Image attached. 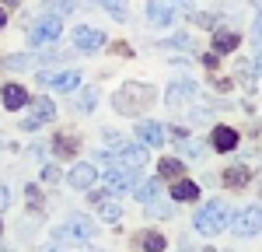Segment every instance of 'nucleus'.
Returning <instances> with one entry per match:
<instances>
[{"instance_id":"37998d69","label":"nucleus","mask_w":262,"mask_h":252,"mask_svg":"<svg viewBox=\"0 0 262 252\" xmlns=\"http://www.w3.org/2000/svg\"><path fill=\"white\" fill-rule=\"evenodd\" d=\"M0 144H4V140H0Z\"/></svg>"},{"instance_id":"f257e3e1","label":"nucleus","mask_w":262,"mask_h":252,"mask_svg":"<svg viewBox=\"0 0 262 252\" xmlns=\"http://www.w3.org/2000/svg\"><path fill=\"white\" fill-rule=\"evenodd\" d=\"M154 98H158V91L150 84H122L119 91L112 95V109L119 116H140Z\"/></svg>"},{"instance_id":"9d476101","label":"nucleus","mask_w":262,"mask_h":252,"mask_svg":"<svg viewBox=\"0 0 262 252\" xmlns=\"http://www.w3.org/2000/svg\"><path fill=\"white\" fill-rule=\"evenodd\" d=\"M95 179H98V172H95V165H88V161H81V165L70 168V175H67V182L74 189H91L95 186Z\"/></svg>"},{"instance_id":"9b49d317","label":"nucleus","mask_w":262,"mask_h":252,"mask_svg":"<svg viewBox=\"0 0 262 252\" xmlns=\"http://www.w3.org/2000/svg\"><path fill=\"white\" fill-rule=\"evenodd\" d=\"M137 140H140L143 147L164 144V126H161V123H150V119H143V123H137Z\"/></svg>"},{"instance_id":"1a4fd4ad","label":"nucleus","mask_w":262,"mask_h":252,"mask_svg":"<svg viewBox=\"0 0 262 252\" xmlns=\"http://www.w3.org/2000/svg\"><path fill=\"white\" fill-rule=\"evenodd\" d=\"M39 84H46V88H56V91H74V88L81 84V74H77V70H63V74L39 70Z\"/></svg>"},{"instance_id":"ea45409f","label":"nucleus","mask_w":262,"mask_h":252,"mask_svg":"<svg viewBox=\"0 0 262 252\" xmlns=\"http://www.w3.org/2000/svg\"><path fill=\"white\" fill-rule=\"evenodd\" d=\"M7 4H18V0H7Z\"/></svg>"},{"instance_id":"5701e85b","label":"nucleus","mask_w":262,"mask_h":252,"mask_svg":"<svg viewBox=\"0 0 262 252\" xmlns=\"http://www.w3.org/2000/svg\"><path fill=\"white\" fill-rule=\"evenodd\" d=\"M53 151H56L60 158H70V154L77 151V144H74V137H70V133H63V137H56V140H53Z\"/></svg>"},{"instance_id":"39448f33","label":"nucleus","mask_w":262,"mask_h":252,"mask_svg":"<svg viewBox=\"0 0 262 252\" xmlns=\"http://www.w3.org/2000/svg\"><path fill=\"white\" fill-rule=\"evenodd\" d=\"M63 32L60 18H53V14H46V18H39L25 35H28V46H49V42H56Z\"/></svg>"},{"instance_id":"c9c22d12","label":"nucleus","mask_w":262,"mask_h":252,"mask_svg":"<svg viewBox=\"0 0 262 252\" xmlns=\"http://www.w3.org/2000/svg\"><path fill=\"white\" fill-rule=\"evenodd\" d=\"M168 4H179L182 11H189V7H192V0H168Z\"/></svg>"},{"instance_id":"7ed1b4c3","label":"nucleus","mask_w":262,"mask_h":252,"mask_svg":"<svg viewBox=\"0 0 262 252\" xmlns=\"http://www.w3.org/2000/svg\"><path fill=\"white\" fill-rule=\"evenodd\" d=\"M56 119V105H53V98H32L28 102V116L21 119V130H39V126L53 123Z\"/></svg>"},{"instance_id":"58836bf2","label":"nucleus","mask_w":262,"mask_h":252,"mask_svg":"<svg viewBox=\"0 0 262 252\" xmlns=\"http://www.w3.org/2000/svg\"><path fill=\"white\" fill-rule=\"evenodd\" d=\"M46 252H67V249H60V245H49V249H46Z\"/></svg>"},{"instance_id":"7c9ffc66","label":"nucleus","mask_w":262,"mask_h":252,"mask_svg":"<svg viewBox=\"0 0 262 252\" xmlns=\"http://www.w3.org/2000/svg\"><path fill=\"white\" fill-rule=\"evenodd\" d=\"M25 196H28V203H32V207H42V193H39V186H28V189H25Z\"/></svg>"},{"instance_id":"4c0bfd02","label":"nucleus","mask_w":262,"mask_h":252,"mask_svg":"<svg viewBox=\"0 0 262 252\" xmlns=\"http://www.w3.org/2000/svg\"><path fill=\"white\" fill-rule=\"evenodd\" d=\"M4 25H7V11L0 7V28H4Z\"/></svg>"},{"instance_id":"4be33fe9","label":"nucleus","mask_w":262,"mask_h":252,"mask_svg":"<svg viewBox=\"0 0 262 252\" xmlns=\"http://www.w3.org/2000/svg\"><path fill=\"white\" fill-rule=\"evenodd\" d=\"M74 0H49L46 4V14H53V18H63V14H74Z\"/></svg>"},{"instance_id":"a19ab883","label":"nucleus","mask_w":262,"mask_h":252,"mask_svg":"<svg viewBox=\"0 0 262 252\" xmlns=\"http://www.w3.org/2000/svg\"><path fill=\"white\" fill-rule=\"evenodd\" d=\"M0 235H4V224H0Z\"/></svg>"},{"instance_id":"20e7f679","label":"nucleus","mask_w":262,"mask_h":252,"mask_svg":"<svg viewBox=\"0 0 262 252\" xmlns=\"http://www.w3.org/2000/svg\"><path fill=\"white\" fill-rule=\"evenodd\" d=\"M53 238L56 242H91L95 238V228H91V221L88 217H70L67 224H60V228H53Z\"/></svg>"},{"instance_id":"b1692460","label":"nucleus","mask_w":262,"mask_h":252,"mask_svg":"<svg viewBox=\"0 0 262 252\" xmlns=\"http://www.w3.org/2000/svg\"><path fill=\"white\" fill-rule=\"evenodd\" d=\"M35 63V56H25V53H14V56H4V67L7 70H28Z\"/></svg>"},{"instance_id":"412c9836","label":"nucleus","mask_w":262,"mask_h":252,"mask_svg":"<svg viewBox=\"0 0 262 252\" xmlns=\"http://www.w3.org/2000/svg\"><path fill=\"white\" fill-rule=\"evenodd\" d=\"M168 249V242H164L161 231H147L143 235V252H164Z\"/></svg>"},{"instance_id":"e433bc0d","label":"nucleus","mask_w":262,"mask_h":252,"mask_svg":"<svg viewBox=\"0 0 262 252\" xmlns=\"http://www.w3.org/2000/svg\"><path fill=\"white\" fill-rule=\"evenodd\" d=\"M255 74H262V46H259V53H255Z\"/></svg>"},{"instance_id":"2f4dec72","label":"nucleus","mask_w":262,"mask_h":252,"mask_svg":"<svg viewBox=\"0 0 262 252\" xmlns=\"http://www.w3.org/2000/svg\"><path fill=\"white\" fill-rule=\"evenodd\" d=\"M252 39H255V42L262 46V14L255 18V25H252Z\"/></svg>"},{"instance_id":"f03ea898","label":"nucleus","mask_w":262,"mask_h":252,"mask_svg":"<svg viewBox=\"0 0 262 252\" xmlns=\"http://www.w3.org/2000/svg\"><path fill=\"white\" fill-rule=\"evenodd\" d=\"M227 224H231V210H227V203H221V200H206V203L196 210V221H192V228L200 231V235H221Z\"/></svg>"},{"instance_id":"dca6fc26","label":"nucleus","mask_w":262,"mask_h":252,"mask_svg":"<svg viewBox=\"0 0 262 252\" xmlns=\"http://www.w3.org/2000/svg\"><path fill=\"white\" fill-rule=\"evenodd\" d=\"M248 179H252V172H248L245 165L224 168V175H221V182H224V186H231V189H242V186H248Z\"/></svg>"},{"instance_id":"473e14b6","label":"nucleus","mask_w":262,"mask_h":252,"mask_svg":"<svg viewBox=\"0 0 262 252\" xmlns=\"http://www.w3.org/2000/svg\"><path fill=\"white\" fill-rule=\"evenodd\" d=\"M168 46H192L189 35H175V39H168Z\"/></svg>"},{"instance_id":"a878e982","label":"nucleus","mask_w":262,"mask_h":252,"mask_svg":"<svg viewBox=\"0 0 262 252\" xmlns=\"http://www.w3.org/2000/svg\"><path fill=\"white\" fill-rule=\"evenodd\" d=\"M143 207H147V214H150V217H171V203H161V196H154V200H150V203H143Z\"/></svg>"},{"instance_id":"a211bd4d","label":"nucleus","mask_w":262,"mask_h":252,"mask_svg":"<svg viewBox=\"0 0 262 252\" xmlns=\"http://www.w3.org/2000/svg\"><path fill=\"white\" fill-rule=\"evenodd\" d=\"M185 98H196V84L179 81V84L168 88V105H179V102H185Z\"/></svg>"},{"instance_id":"c85d7f7f","label":"nucleus","mask_w":262,"mask_h":252,"mask_svg":"<svg viewBox=\"0 0 262 252\" xmlns=\"http://www.w3.org/2000/svg\"><path fill=\"white\" fill-rule=\"evenodd\" d=\"M77 109H81V112H91V109H95V91H84L81 98H77Z\"/></svg>"},{"instance_id":"aec40b11","label":"nucleus","mask_w":262,"mask_h":252,"mask_svg":"<svg viewBox=\"0 0 262 252\" xmlns=\"http://www.w3.org/2000/svg\"><path fill=\"white\" fill-rule=\"evenodd\" d=\"M158 172H161V179H182V161L179 158H161V165H158Z\"/></svg>"},{"instance_id":"f3484780","label":"nucleus","mask_w":262,"mask_h":252,"mask_svg":"<svg viewBox=\"0 0 262 252\" xmlns=\"http://www.w3.org/2000/svg\"><path fill=\"white\" fill-rule=\"evenodd\" d=\"M238 42H242V35H238V32H217V35H213V53H234V49H238Z\"/></svg>"},{"instance_id":"6ab92c4d","label":"nucleus","mask_w":262,"mask_h":252,"mask_svg":"<svg viewBox=\"0 0 262 252\" xmlns=\"http://www.w3.org/2000/svg\"><path fill=\"white\" fill-rule=\"evenodd\" d=\"M133 193H137V200H140V203H150L154 196H161V179H147V182H137V186H133Z\"/></svg>"},{"instance_id":"79ce46f5","label":"nucleus","mask_w":262,"mask_h":252,"mask_svg":"<svg viewBox=\"0 0 262 252\" xmlns=\"http://www.w3.org/2000/svg\"><path fill=\"white\" fill-rule=\"evenodd\" d=\"M206 252H217V249H206Z\"/></svg>"},{"instance_id":"2eb2a0df","label":"nucleus","mask_w":262,"mask_h":252,"mask_svg":"<svg viewBox=\"0 0 262 252\" xmlns=\"http://www.w3.org/2000/svg\"><path fill=\"white\" fill-rule=\"evenodd\" d=\"M171 200H179V203H192V200H200V186L189 182V179H175V186H171Z\"/></svg>"},{"instance_id":"cd10ccee","label":"nucleus","mask_w":262,"mask_h":252,"mask_svg":"<svg viewBox=\"0 0 262 252\" xmlns=\"http://www.w3.org/2000/svg\"><path fill=\"white\" fill-rule=\"evenodd\" d=\"M182 151H185L189 158H203V154H206V147H203L200 140H185V144H182Z\"/></svg>"},{"instance_id":"6e6552de","label":"nucleus","mask_w":262,"mask_h":252,"mask_svg":"<svg viewBox=\"0 0 262 252\" xmlns=\"http://www.w3.org/2000/svg\"><path fill=\"white\" fill-rule=\"evenodd\" d=\"M74 46L81 53H98L105 46V32L95 28V25H81V28H74Z\"/></svg>"},{"instance_id":"f8f14e48","label":"nucleus","mask_w":262,"mask_h":252,"mask_svg":"<svg viewBox=\"0 0 262 252\" xmlns=\"http://www.w3.org/2000/svg\"><path fill=\"white\" fill-rule=\"evenodd\" d=\"M147 18L154 21L158 28H168V25L175 21V7H171L168 0H150V4H147Z\"/></svg>"},{"instance_id":"bb28decb","label":"nucleus","mask_w":262,"mask_h":252,"mask_svg":"<svg viewBox=\"0 0 262 252\" xmlns=\"http://www.w3.org/2000/svg\"><path fill=\"white\" fill-rule=\"evenodd\" d=\"M98 207V214L105 217V221H122V207L119 203H108V200H101V203H95Z\"/></svg>"},{"instance_id":"4468645a","label":"nucleus","mask_w":262,"mask_h":252,"mask_svg":"<svg viewBox=\"0 0 262 252\" xmlns=\"http://www.w3.org/2000/svg\"><path fill=\"white\" fill-rule=\"evenodd\" d=\"M0 98H4V109L18 112L21 105H28V88H21V84H7V88L0 91Z\"/></svg>"},{"instance_id":"c756f323","label":"nucleus","mask_w":262,"mask_h":252,"mask_svg":"<svg viewBox=\"0 0 262 252\" xmlns=\"http://www.w3.org/2000/svg\"><path fill=\"white\" fill-rule=\"evenodd\" d=\"M42 182H60V168L46 165V168H42Z\"/></svg>"},{"instance_id":"393cba45","label":"nucleus","mask_w":262,"mask_h":252,"mask_svg":"<svg viewBox=\"0 0 262 252\" xmlns=\"http://www.w3.org/2000/svg\"><path fill=\"white\" fill-rule=\"evenodd\" d=\"M101 7L112 14L116 21H126L129 18V11H126V0H101Z\"/></svg>"},{"instance_id":"72a5a7b5","label":"nucleus","mask_w":262,"mask_h":252,"mask_svg":"<svg viewBox=\"0 0 262 252\" xmlns=\"http://www.w3.org/2000/svg\"><path fill=\"white\" fill-rule=\"evenodd\" d=\"M7 203H11V193H7V186H0V210H7Z\"/></svg>"},{"instance_id":"ddd939ff","label":"nucleus","mask_w":262,"mask_h":252,"mask_svg":"<svg viewBox=\"0 0 262 252\" xmlns=\"http://www.w3.org/2000/svg\"><path fill=\"white\" fill-rule=\"evenodd\" d=\"M210 144H213V151H234L238 147V130L234 126H217L213 130V137H210Z\"/></svg>"},{"instance_id":"423d86ee","label":"nucleus","mask_w":262,"mask_h":252,"mask_svg":"<svg viewBox=\"0 0 262 252\" xmlns=\"http://www.w3.org/2000/svg\"><path fill=\"white\" fill-rule=\"evenodd\" d=\"M231 231H234L238 238H252V235H259V231H262V207L238 210V214L231 217Z\"/></svg>"},{"instance_id":"f704fd0d","label":"nucleus","mask_w":262,"mask_h":252,"mask_svg":"<svg viewBox=\"0 0 262 252\" xmlns=\"http://www.w3.org/2000/svg\"><path fill=\"white\" fill-rule=\"evenodd\" d=\"M203 63H206V67L213 70V67H217V53H206V56H203Z\"/></svg>"},{"instance_id":"0eeeda50","label":"nucleus","mask_w":262,"mask_h":252,"mask_svg":"<svg viewBox=\"0 0 262 252\" xmlns=\"http://www.w3.org/2000/svg\"><path fill=\"white\" fill-rule=\"evenodd\" d=\"M137 168H129V165H112L108 172H105V182H108V189L112 193H126V189H133L137 186Z\"/></svg>"}]
</instances>
